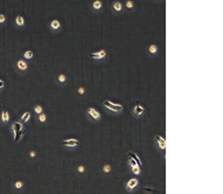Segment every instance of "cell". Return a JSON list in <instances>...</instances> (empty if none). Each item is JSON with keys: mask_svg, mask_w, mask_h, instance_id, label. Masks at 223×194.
<instances>
[{"mask_svg": "<svg viewBox=\"0 0 223 194\" xmlns=\"http://www.w3.org/2000/svg\"><path fill=\"white\" fill-rule=\"evenodd\" d=\"M103 105L108 110H110V111H112V112H115V113H119L124 110V106L122 104H115V103H112L109 99H104L103 101Z\"/></svg>", "mask_w": 223, "mask_h": 194, "instance_id": "obj_1", "label": "cell"}, {"mask_svg": "<svg viewBox=\"0 0 223 194\" xmlns=\"http://www.w3.org/2000/svg\"><path fill=\"white\" fill-rule=\"evenodd\" d=\"M85 112H87V115H88V116L90 117L92 120H95V122L101 120V113H99V111H97V110L94 109V108H91V106L87 108Z\"/></svg>", "mask_w": 223, "mask_h": 194, "instance_id": "obj_2", "label": "cell"}, {"mask_svg": "<svg viewBox=\"0 0 223 194\" xmlns=\"http://www.w3.org/2000/svg\"><path fill=\"white\" fill-rule=\"evenodd\" d=\"M61 145L64 147H68V149H75L80 145V142L75 138H70V139H64L61 142Z\"/></svg>", "mask_w": 223, "mask_h": 194, "instance_id": "obj_3", "label": "cell"}, {"mask_svg": "<svg viewBox=\"0 0 223 194\" xmlns=\"http://www.w3.org/2000/svg\"><path fill=\"white\" fill-rule=\"evenodd\" d=\"M154 144H156V146L158 147L159 150L165 151V149H166V140H165V137H164V136L158 135V136L154 137Z\"/></svg>", "mask_w": 223, "mask_h": 194, "instance_id": "obj_4", "label": "cell"}, {"mask_svg": "<svg viewBox=\"0 0 223 194\" xmlns=\"http://www.w3.org/2000/svg\"><path fill=\"white\" fill-rule=\"evenodd\" d=\"M144 112H145V108L140 104V103L137 101L135 102V105H134V108H133V110H132V113H133V116L134 117H141L142 115H144Z\"/></svg>", "mask_w": 223, "mask_h": 194, "instance_id": "obj_5", "label": "cell"}, {"mask_svg": "<svg viewBox=\"0 0 223 194\" xmlns=\"http://www.w3.org/2000/svg\"><path fill=\"white\" fill-rule=\"evenodd\" d=\"M138 184H139V181H138V179H137V178H132V179L127 180V182L125 184L126 191L132 192L135 187H137V186H138Z\"/></svg>", "mask_w": 223, "mask_h": 194, "instance_id": "obj_6", "label": "cell"}, {"mask_svg": "<svg viewBox=\"0 0 223 194\" xmlns=\"http://www.w3.org/2000/svg\"><path fill=\"white\" fill-rule=\"evenodd\" d=\"M106 56V51L105 50H99L97 53H91V54H89V57L90 58H94V60H102V58H104Z\"/></svg>", "mask_w": 223, "mask_h": 194, "instance_id": "obj_7", "label": "cell"}, {"mask_svg": "<svg viewBox=\"0 0 223 194\" xmlns=\"http://www.w3.org/2000/svg\"><path fill=\"white\" fill-rule=\"evenodd\" d=\"M17 67L18 69L20 70V72H27L28 68H29V66H28V62L26 61V60H19V61L17 62Z\"/></svg>", "mask_w": 223, "mask_h": 194, "instance_id": "obj_8", "label": "cell"}, {"mask_svg": "<svg viewBox=\"0 0 223 194\" xmlns=\"http://www.w3.org/2000/svg\"><path fill=\"white\" fill-rule=\"evenodd\" d=\"M11 129H12V131L15 133V132H18V131H21V130L25 129V127H24V125H22V123H21L20 120H15V122H13V124L11 125Z\"/></svg>", "mask_w": 223, "mask_h": 194, "instance_id": "obj_9", "label": "cell"}, {"mask_svg": "<svg viewBox=\"0 0 223 194\" xmlns=\"http://www.w3.org/2000/svg\"><path fill=\"white\" fill-rule=\"evenodd\" d=\"M112 10L115 11L116 13H120L123 11V4L120 1H115L112 4Z\"/></svg>", "mask_w": 223, "mask_h": 194, "instance_id": "obj_10", "label": "cell"}, {"mask_svg": "<svg viewBox=\"0 0 223 194\" xmlns=\"http://www.w3.org/2000/svg\"><path fill=\"white\" fill-rule=\"evenodd\" d=\"M8 120H10V113H8L7 109H4L1 112V122L6 124V123H8Z\"/></svg>", "mask_w": 223, "mask_h": 194, "instance_id": "obj_11", "label": "cell"}, {"mask_svg": "<svg viewBox=\"0 0 223 194\" xmlns=\"http://www.w3.org/2000/svg\"><path fill=\"white\" fill-rule=\"evenodd\" d=\"M61 28V22L58 20H53L50 22V29H53V31H57V29H60Z\"/></svg>", "mask_w": 223, "mask_h": 194, "instance_id": "obj_12", "label": "cell"}, {"mask_svg": "<svg viewBox=\"0 0 223 194\" xmlns=\"http://www.w3.org/2000/svg\"><path fill=\"white\" fill-rule=\"evenodd\" d=\"M13 187L15 188V189H18V191H20V189H22V188L25 187V182L22 180H18L14 182L13 185Z\"/></svg>", "mask_w": 223, "mask_h": 194, "instance_id": "obj_13", "label": "cell"}, {"mask_svg": "<svg viewBox=\"0 0 223 194\" xmlns=\"http://www.w3.org/2000/svg\"><path fill=\"white\" fill-rule=\"evenodd\" d=\"M47 118H48V116L43 112L40 113V115H37V122L41 123V124H44V123L47 122Z\"/></svg>", "mask_w": 223, "mask_h": 194, "instance_id": "obj_14", "label": "cell"}, {"mask_svg": "<svg viewBox=\"0 0 223 194\" xmlns=\"http://www.w3.org/2000/svg\"><path fill=\"white\" fill-rule=\"evenodd\" d=\"M15 24H17V26H19V27H22L25 25V19L22 15H18L17 18H15Z\"/></svg>", "mask_w": 223, "mask_h": 194, "instance_id": "obj_15", "label": "cell"}, {"mask_svg": "<svg viewBox=\"0 0 223 194\" xmlns=\"http://www.w3.org/2000/svg\"><path fill=\"white\" fill-rule=\"evenodd\" d=\"M31 112L29 111H25L24 113H22V116H21V122H24V123H27L29 119H31Z\"/></svg>", "mask_w": 223, "mask_h": 194, "instance_id": "obj_16", "label": "cell"}, {"mask_svg": "<svg viewBox=\"0 0 223 194\" xmlns=\"http://www.w3.org/2000/svg\"><path fill=\"white\" fill-rule=\"evenodd\" d=\"M103 7V4H102L101 0H95L94 3H92V8L95 11H99Z\"/></svg>", "mask_w": 223, "mask_h": 194, "instance_id": "obj_17", "label": "cell"}, {"mask_svg": "<svg viewBox=\"0 0 223 194\" xmlns=\"http://www.w3.org/2000/svg\"><path fill=\"white\" fill-rule=\"evenodd\" d=\"M102 171H103L105 174H110L112 172V166L110 164H105V165H103V167H102Z\"/></svg>", "mask_w": 223, "mask_h": 194, "instance_id": "obj_18", "label": "cell"}, {"mask_svg": "<svg viewBox=\"0 0 223 194\" xmlns=\"http://www.w3.org/2000/svg\"><path fill=\"white\" fill-rule=\"evenodd\" d=\"M24 133H26V129H22L21 131H18V132H15L14 142H19V140L21 139V137H22V135H24Z\"/></svg>", "mask_w": 223, "mask_h": 194, "instance_id": "obj_19", "label": "cell"}, {"mask_svg": "<svg viewBox=\"0 0 223 194\" xmlns=\"http://www.w3.org/2000/svg\"><path fill=\"white\" fill-rule=\"evenodd\" d=\"M148 51H150V54H157L158 53V46L157 44H150V47H148Z\"/></svg>", "mask_w": 223, "mask_h": 194, "instance_id": "obj_20", "label": "cell"}, {"mask_svg": "<svg viewBox=\"0 0 223 194\" xmlns=\"http://www.w3.org/2000/svg\"><path fill=\"white\" fill-rule=\"evenodd\" d=\"M34 56V53L32 50H26L24 53V58L25 60H31V58H33Z\"/></svg>", "mask_w": 223, "mask_h": 194, "instance_id": "obj_21", "label": "cell"}, {"mask_svg": "<svg viewBox=\"0 0 223 194\" xmlns=\"http://www.w3.org/2000/svg\"><path fill=\"white\" fill-rule=\"evenodd\" d=\"M57 82L61 83V84L65 83V82H67V76L64 75V74H60V75L57 76Z\"/></svg>", "mask_w": 223, "mask_h": 194, "instance_id": "obj_22", "label": "cell"}, {"mask_svg": "<svg viewBox=\"0 0 223 194\" xmlns=\"http://www.w3.org/2000/svg\"><path fill=\"white\" fill-rule=\"evenodd\" d=\"M34 111H35V113H36V115H40V113L43 112V108H42L41 105H39V104H37V105L34 106Z\"/></svg>", "mask_w": 223, "mask_h": 194, "instance_id": "obj_23", "label": "cell"}, {"mask_svg": "<svg viewBox=\"0 0 223 194\" xmlns=\"http://www.w3.org/2000/svg\"><path fill=\"white\" fill-rule=\"evenodd\" d=\"M85 170H87V168H85L84 165H80V166H77V168H76V171H77L80 174L85 173Z\"/></svg>", "mask_w": 223, "mask_h": 194, "instance_id": "obj_24", "label": "cell"}, {"mask_svg": "<svg viewBox=\"0 0 223 194\" xmlns=\"http://www.w3.org/2000/svg\"><path fill=\"white\" fill-rule=\"evenodd\" d=\"M126 7H127V8H130V10H131V8H133V1H131V0H127V1H126Z\"/></svg>", "mask_w": 223, "mask_h": 194, "instance_id": "obj_25", "label": "cell"}, {"mask_svg": "<svg viewBox=\"0 0 223 194\" xmlns=\"http://www.w3.org/2000/svg\"><path fill=\"white\" fill-rule=\"evenodd\" d=\"M77 92H78V95H84V94H85V89L83 88V87H80Z\"/></svg>", "mask_w": 223, "mask_h": 194, "instance_id": "obj_26", "label": "cell"}, {"mask_svg": "<svg viewBox=\"0 0 223 194\" xmlns=\"http://www.w3.org/2000/svg\"><path fill=\"white\" fill-rule=\"evenodd\" d=\"M6 21V17H5V14H0V24H4Z\"/></svg>", "mask_w": 223, "mask_h": 194, "instance_id": "obj_27", "label": "cell"}, {"mask_svg": "<svg viewBox=\"0 0 223 194\" xmlns=\"http://www.w3.org/2000/svg\"><path fill=\"white\" fill-rule=\"evenodd\" d=\"M29 157H31V158H35V157H36V151H31V152H29Z\"/></svg>", "mask_w": 223, "mask_h": 194, "instance_id": "obj_28", "label": "cell"}, {"mask_svg": "<svg viewBox=\"0 0 223 194\" xmlns=\"http://www.w3.org/2000/svg\"><path fill=\"white\" fill-rule=\"evenodd\" d=\"M4 85H5V82H4L3 80H0V89H3Z\"/></svg>", "mask_w": 223, "mask_h": 194, "instance_id": "obj_29", "label": "cell"}, {"mask_svg": "<svg viewBox=\"0 0 223 194\" xmlns=\"http://www.w3.org/2000/svg\"><path fill=\"white\" fill-rule=\"evenodd\" d=\"M147 194H150V193H147Z\"/></svg>", "mask_w": 223, "mask_h": 194, "instance_id": "obj_30", "label": "cell"}]
</instances>
